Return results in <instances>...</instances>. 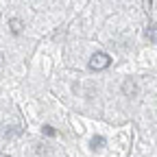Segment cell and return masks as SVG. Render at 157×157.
<instances>
[{"label": "cell", "mask_w": 157, "mask_h": 157, "mask_svg": "<svg viewBox=\"0 0 157 157\" xmlns=\"http://www.w3.org/2000/svg\"><path fill=\"white\" fill-rule=\"evenodd\" d=\"M109 63H111V57L107 55V52H94L92 57H90V68L92 70H107L109 68Z\"/></svg>", "instance_id": "obj_1"}, {"label": "cell", "mask_w": 157, "mask_h": 157, "mask_svg": "<svg viewBox=\"0 0 157 157\" xmlns=\"http://www.w3.org/2000/svg\"><path fill=\"white\" fill-rule=\"evenodd\" d=\"M0 66H2V55H0Z\"/></svg>", "instance_id": "obj_9"}, {"label": "cell", "mask_w": 157, "mask_h": 157, "mask_svg": "<svg viewBox=\"0 0 157 157\" xmlns=\"http://www.w3.org/2000/svg\"><path fill=\"white\" fill-rule=\"evenodd\" d=\"M151 2H153V0H144V9L146 11H151Z\"/></svg>", "instance_id": "obj_7"}, {"label": "cell", "mask_w": 157, "mask_h": 157, "mask_svg": "<svg viewBox=\"0 0 157 157\" xmlns=\"http://www.w3.org/2000/svg\"><path fill=\"white\" fill-rule=\"evenodd\" d=\"M9 29H11L13 35H22L24 24H22V20H20V17H11V20H9Z\"/></svg>", "instance_id": "obj_2"}, {"label": "cell", "mask_w": 157, "mask_h": 157, "mask_svg": "<svg viewBox=\"0 0 157 157\" xmlns=\"http://www.w3.org/2000/svg\"><path fill=\"white\" fill-rule=\"evenodd\" d=\"M148 39H151V42H155L157 44V24H151L148 29H146V33H144Z\"/></svg>", "instance_id": "obj_5"}, {"label": "cell", "mask_w": 157, "mask_h": 157, "mask_svg": "<svg viewBox=\"0 0 157 157\" xmlns=\"http://www.w3.org/2000/svg\"><path fill=\"white\" fill-rule=\"evenodd\" d=\"M44 135H48V137H55L57 135V131H55V127H50V124H44Z\"/></svg>", "instance_id": "obj_6"}, {"label": "cell", "mask_w": 157, "mask_h": 157, "mask_svg": "<svg viewBox=\"0 0 157 157\" xmlns=\"http://www.w3.org/2000/svg\"><path fill=\"white\" fill-rule=\"evenodd\" d=\"M90 146H92L94 151L103 148V146H105V137H103V135H94V137H92V142H90Z\"/></svg>", "instance_id": "obj_4"}, {"label": "cell", "mask_w": 157, "mask_h": 157, "mask_svg": "<svg viewBox=\"0 0 157 157\" xmlns=\"http://www.w3.org/2000/svg\"><path fill=\"white\" fill-rule=\"evenodd\" d=\"M122 92H124V96H135V94H137V85H135V81L127 78V81L122 83Z\"/></svg>", "instance_id": "obj_3"}, {"label": "cell", "mask_w": 157, "mask_h": 157, "mask_svg": "<svg viewBox=\"0 0 157 157\" xmlns=\"http://www.w3.org/2000/svg\"><path fill=\"white\" fill-rule=\"evenodd\" d=\"M0 157H9V155H5V153H0Z\"/></svg>", "instance_id": "obj_8"}]
</instances>
